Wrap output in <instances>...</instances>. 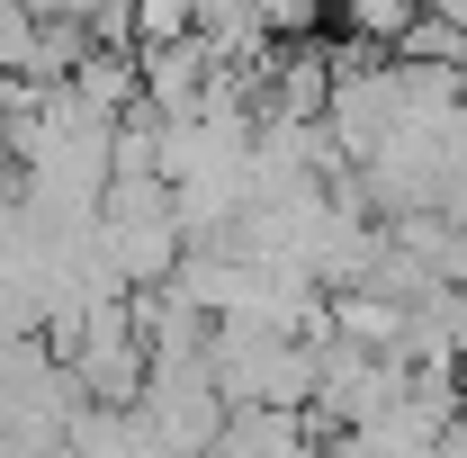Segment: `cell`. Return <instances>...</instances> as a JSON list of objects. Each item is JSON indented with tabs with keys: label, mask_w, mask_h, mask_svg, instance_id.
Returning a JSON list of instances; mask_svg holds the SVG:
<instances>
[{
	"label": "cell",
	"mask_w": 467,
	"mask_h": 458,
	"mask_svg": "<svg viewBox=\"0 0 467 458\" xmlns=\"http://www.w3.org/2000/svg\"><path fill=\"white\" fill-rule=\"evenodd\" d=\"M180 36H198V0H135V55L180 46Z\"/></svg>",
	"instance_id": "6da1fadb"
},
{
	"label": "cell",
	"mask_w": 467,
	"mask_h": 458,
	"mask_svg": "<svg viewBox=\"0 0 467 458\" xmlns=\"http://www.w3.org/2000/svg\"><path fill=\"white\" fill-rule=\"evenodd\" d=\"M252 9H261V27H270L279 46H306V36L324 27V9H333V0H252Z\"/></svg>",
	"instance_id": "7a4b0ae2"
},
{
	"label": "cell",
	"mask_w": 467,
	"mask_h": 458,
	"mask_svg": "<svg viewBox=\"0 0 467 458\" xmlns=\"http://www.w3.org/2000/svg\"><path fill=\"white\" fill-rule=\"evenodd\" d=\"M422 9H431V18H450V27L467 36V0H422Z\"/></svg>",
	"instance_id": "3957f363"
}]
</instances>
